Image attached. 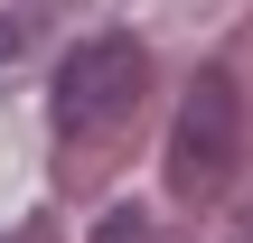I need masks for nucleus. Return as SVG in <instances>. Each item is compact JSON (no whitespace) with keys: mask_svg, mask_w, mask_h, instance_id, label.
I'll return each instance as SVG.
<instances>
[{"mask_svg":"<svg viewBox=\"0 0 253 243\" xmlns=\"http://www.w3.org/2000/svg\"><path fill=\"white\" fill-rule=\"evenodd\" d=\"M141 84H150V56H141V37H84L66 66H56V131L66 140H94V131H113L131 103H141Z\"/></svg>","mask_w":253,"mask_h":243,"instance_id":"nucleus-2","label":"nucleus"},{"mask_svg":"<svg viewBox=\"0 0 253 243\" xmlns=\"http://www.w3.org/2000/svg\"><path fill=\"white\" fill-rule=\"evenodd\" d=\"M9 47H19V19H0V56H9Z\"/></svg>","mask_w":253,"mask_h":243,"instance_id":"nucleus-4","label":"nucleus"},{"mask_svg":"<svg viewBox=\"0 0 253 243\" xmlns=\"http://www.w3.org/2000/svg\"><path fill=\"white\" fill-rule=\"evenodd\" d=\"M235 159H244V94L225 66H207L178 103V131H169V187L216 197V187H235Z\"/></svg>","mask_w":253,"mask_h":243,"instance_id":"nucleus-1","label":"nucleus"},{"mask_svg":"<svg viewBox=\"0 0 253 243\" xmlns=\"http://www.w3.org/2000/svg\"><path fill=\"white\" fill-rule=\"evenodd\" d=\"M150 234V225H141V215H131V206H122V215H103V225H94V243H141Z\"/></svg>","mask_w":253,"mask_h":243,"instance_id":"nucleus-3","label":"nucleus"}]
</instances>
